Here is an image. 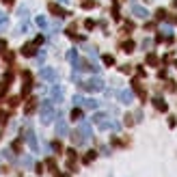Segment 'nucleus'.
<instances>
[{
  "label": "nucleus",
  "instance_id": "obj_33",
  "mask_svg": "<svg viewBox=\"0 0 177 177\" xmlns=\"http://www.w3.org/2000/svg\"><path fill=\"white\" fill-rule=\"evenodd\" d=\"M67 158L69 160H76V149H67Z\"/></svg>",
  "mask_w": 177,
  "mask_h": 177
},
{
  "label": "nucleus",
  "instance_id": "obj_29",
  "mask_svg": "<svg viewBox=\"0 0 177 177\" xmlns=\"http://www.w3.org/2000/svg\"><path fill=\"white\" fill-rule=\"evenodd\" d=\"M52 149L56 151V154H61V151H63V147H61V143H58V140H54V143H52Z\"/></svg>",
  "mask_w": 177,
  "mask_h": 177
},
{
  "label": "nucleus",
  "instance_id": "obj_6",
  "mask_svg": "<svg viewBox=\"0 0 177 177\" xmlns=\"http://www.w3.org/2000/svg\"><path fill=\"white\" fill-rule=\"evenodd\" d=\"M48 11L52 13V15H56V17H65V15H67V11H65V9H61L56 2H48Z\"/></svg>",
  "mask_w": 177,
  "mask_h": 177
},
{
  "label": "nucleus",
  "instance_id": "obj_4",
  "mask_svg": "<svg viewBox=\"0 0 177 177\" xmlns=\"http://www.w3.org/2000/svg\"><path fill=\"white\" fill-rule=\"evenodd\" d=\"M78 132H80V136H82L84 140H89V138L93 136V132H91V125H89V121H80V125H78Z\"/></svg>",
  "mask_w": 177,
  "mask_h": 177
},
{
  "label": "nucleus",
  "instance_id": "obj_26",
  "mask_svg": "<svg viewBox=\"0 0 177 177\" xmlns=\"http://www.w3.org/2000/svg\"><path fill=\"white\" fill-rule=\"evenodd\" d=\"M67 58L76 63V61H78V52H76V50H69V52H67Z\"/></svg>",
  "mask_w": 177,
  "mask_h": 177
},
{
  "label": "nucleus",
  "instance_id": "obj_34",
  "mask_svg": "<svg viewBox=\"0 0 177 177\" xmlns=\"http://www.w3.org/2000/svg\"><path fill=\"white\" fill-rule=\"evenodd\" d=\"M35 173H37V175H41V173H43V164H41V162H39V164H35Z\"/></svg>",
  "mask_w": 177,
  "mask_h": 177
},
{
  "label": "nucleus",
  "instance_id": "obj_41",
  "mask_svg": "<svg viewBox=\"0 0 177 177\" xmlns=\"http://www.w3.org/2000/svg\"><path fill=\"white\" fill-rule=\"evenodd\" d=\"M166 84H168V91H175V82H173V80H168Z\"/></svg>",
  "mask_w": 177,
  "mask_h": 177
},
{
  "label": "nucleus",
  "instance_id": "obj_40",
  "mask_svg": "<svg viewBox=\"0 0 177 177\" xmlns=\"http://www.w3.org/2000/svg\"><path fill=\"white\" fill-rule=\"evenodd\" d=\"M39 43H43V35H39V37L35 39V45H39Z\"/></svg>",
  "mask_w": 177,
  "mask_h": 177
},
{
  "label": "nucleus",
  "instance_id": "obj_35",
  "mask_svg": "<svg viewBox=\"0 0 177 177\" xmlns=\"http://www.w3.org/2000/svg\"><path fill=\"white\" fill-rule=\"evenodd\" d=\"M84 26L91 30V28H95V22H93V19H87V22H84Z\"/></svg>",
  "mask_w": 177,
  "mask_h": 177
},
{
  "label": "nucleus",
  "instance_id": "obj_2",
  "mask_svg": "<svg viewBox=\"0 0 177 177\" xmlns=\"http://www.w3.org/2000/svg\"><path fill=\"white\" fill-rule=\"evenodd\" d=\"M80 87H82L84 91H91V93H93V91H102V89H104V82L99 80V78H91L89 82H80Z\"/></svg>",
  "mask_w": 177,
  "mask_h": 177
},
{
  "label": "nucleus",
  "instance_id": "obj_10",
  "mask_svg": "<svg viewBox=\"0 0 177 177\" xmlns=\"http://www.w3.org/2000/svg\"><path fill=\"white\" fill-rule=\"evenodd\" d=\"M35 108H37V99H35V97H30L28 102H26V106H24V115H33V112H35Z\"/></svg>",
  "mask_w": 177,
  "mask_h": 177
},
{
  "label": "nucleus",
  "instance_id": "obj_11",
  "mask_svg": "<svg viewBox=\"0 0 177 177\" xmlns=\"http://www.w3.org/2000/svg\"><path fill=\"white\" fill-rule=\"evenodd\" d=\"M134 48H136V43L132 41V39H128V41H121V50L125 54H130V52H134Z\"/></svg>",
  "mask_w": 177,
  "mask_h": 177
},
{
  "label": "nucleus",
  "instance_id": "obj_32",
  "mask_svg": "<svg viewBox=\"0 0 177 177\" xmlns=\"http://www.w3.org/2000/svg\"><path fill=\"white\" fill-rule=\"evenodd\" d=\"M121 71L123 73H132V65H121Z\"/></svg>",
  "mask_w": 177,
  "mask_h": 177
},
{
  "label": "nucleus",
  "instance_id": "obj_38",
  "mask_svg": "<svg viewBox=\"0 0 177 177\" xmlns=\"http://www.w3.org/2000/svg\"><path fill=\"white\" fill-rule=\"evenodd\" d=\"M7 119H9V115H7V112H2V115H0V123H2V125L7 123Z\"/></svg>",
  "mask_w": 177,
  "mask_h": 177
},
{
  "label": "nucleus",
  "instance_id": "obj_46",
  "mask_svg": "<svg viewBox=\"0 0 177 177\" xmlns=\"http://www.w3.org/2000/svg\"><path fill=\"white\" fill-rule=\"evenodd\" d=\"M175 22H177V17H175Z\"/></svg>",
  "mask_w": 177,
  "mask_h": 177
},
{
  "label": "nucleus",
  "instance_id": "obj_42",
  "mask_svg": "<svg viewBox=\"0 0 177 177\" xmlns=\"http://www.w3.org/2000/svg\"><path fill=\"white\" fill-rule=\"evenodd\" d=\"M5 48H7V41H5V39H0V50H5Z\"/></svg>",
  "mask_w": 177,
  "mask_h": 177
},
{
  "label": "nucleus",
  "instance_id": "obj_8",
  "mask_svg": "<svg viewBox=\"0 0 177 177\" xmlns=\"http://www.w3.org/2000/svg\"><path fill=\"white\" fill-rule=\"evenodd\" d=\"M67 134H69V130H67V123H65V121L58 117V121H56V136H61V138H63V136H67Z\"/></svg>",
  "mask_w": 177,
  "mask_h": 177
},
{
  "label": "nucleus",
  "instance_id": "obj_28",
  "mask_svg": "<svg viewBox=\"0 0 177 177\" xmlns=\"http://www.w3.org/2000/svg\"><path fill=\"white\" fill-rule=\"evenodd\" d=\"M123 30H125V33L134 30V22H125V24H123Z\"/></svg>",
  "mask_w": 177,
  "mask_h": 177
},
{
  "label": "nucleus",
  "instance_id": "obj_7",
  "mask_svg": "<svg viewBox=\"0 0 177 177\" xmlns=\"http://www.w3.org/2000/svg\"><path fill=\"white\" fill-rule=\"evenodd\" d=\"M117 97H119V102L121 104H132V91H128V89H123V91H119L117 93Z\"/></svg>",
  "mask_w": 177,
  "mask_h": 177
},
{
  "label": "nucleus",
  "instance_id": "obj_44",
  "mask_svg": "<svg viewBox=\"0 0 177 177\" xmlns=\"http://www.w3.org/2000/svg\"><path fill=\"white\" fill-rule=\"evenodd\" d=\"M173 7H177V0H173Z\"/></svg>",
  "mask_w": 177,
  "mask_h": 177
},
{
  "label": "nucleus",
  "instance_id": "obj_20",
  "mask_svg": "<svg viewBox=\"0 0 177 177\" xmlns=\"http://www.w3.org/2000/svg\"><path fill=\"white\" fill-rule=\"evenodd\" d=\"M71 140H73L76 145H82V143H87V140L80 136V132H73V134H71Z\"/></svg>",
  "mask_w": 177,
  "mask_h": 177
},
{
  "label": "nucleus",
  "instance_id": "obj_3",
  "mask_svg": "<svg viewBox=\"0 0 177 177\" xmlns=\"http://www.w3.org/2000/svg\"><path fill=\"white\" fill-rule=\"evenodd\" d=\"M39 73H41V78L48 80V82H56V80H58V71L52 69V67H41Z\"/></svg>",
  "mask_w": 177,
  "mask_h": 177
},
{
  "label": "nucleus",
  "instance_id": "obj_45",
  "mask_svg": "<svg viewBox=\"0 0 177 177\" xmlns=\"http://www.w3.org/2000/svg\"><path fill=\"white\" fill-rule=\"evenodd\" d=\"M175 69H177V63H175Z\"/></svg>",
  "mask_w": 177,
  "mask_h": 177
},
{
  "label": "nucleus",
  "instance_id": "obj_25",
  "mask_svg": "<svg viewBox=\"0 0 177 177\" xmlns=\"http://www.w3.org/2000/svg\"><path fill=\"white\" fill-rule=\"evenodd\" d=\"M26 30H28V24H26V22H22V24H19V28H17V33H15V35H24V33H26Z\"/></svg>",
  "mask_w": 177,
  "mask_h": 177
},
{
  "label": "nucleus",
  "instance_id": "obj_9",
  "mask_svg": "<svg viewBox=\"0 0 177 177\" xmlns=\"http://www.w3.org/2000/svg\"><path fill=\"white\" fill-rule=\"evenodd\" d=\"M154 108H156L158 112H166V110H168V104L164 102L162 97H154Z\"/></svg>",
  "mask_w": 177,
  "mask_h": 177
},
{
  "label": "nucleus",
  "instance_id": "obj_22",
  "mask_svg": "<svg viewBox=\"0 0 177 177\" xmlns=\"http://www.w3.org/2000/svg\"><path fill=\"white\" fill-rule=\"evenodd\" d=\"M84 106H87V108H97L99 102H97V99H84Z\"/></svg>",
  "mask_w": 177,
  "mask_h": 177
},
{
  "label": "nucleus",
  "instance_id": "obj_23",
  "mask_svg": "<svg viewBox=\"0 0 177 177\" xmlns=\"http://www.w3.org/2000/svg\"><path fill=\"white\" fill-rule=\"evenodd\" d=\"M37 26H39V28H48V19H45L43 15L37 17Z\"/></svg>",
  "mask_w": 177,
  "mask_h": 177
},
{
  "label": "nucleus",
  "instance_id": "obj_12",
  "mask_svg": "<svg viewBox=\"0 0 177 177\" xmlns=\"http://www.w3.org/2000/svg\"><path fill=\"white\" fill-rule=\"evenodd\" d=\"M35 43H26V45H22V56H35Z\"/></svg>",
  "mask_w": 177,
  "mask_h": 177
},
{
  "label": "nucleus",
  "instance_id": "obj_43",
  "mask_svg": "<svg viewBox=\"0 0 177 177\" xmlns=\"http://www.w3.org/2000/svg\"><path fill=\"white\" fill-rule=\"evenodd\" d=\"M2 2H5V5H7V7H11V5H13V2H15V0H2Z\"/></svg>",
  "mask_w": 177,
  "mask_h": 177
},
{
  "label": "nucleus",
  "instance_id": "obj_39",
  "mask_svg": "<svg viewBox=\"0 0 177 177\" xmlns=\"http://www.w3.org/2000/svg\"><path fill=\"white\" fill-rule=\"evenodd\" d=\"M82 7H84V9H91V7H95V2H93V0H87Z\"/></svg>",
  "mask_w": 177,
  "mask_h": 177
},
{
  "label": "nucleus",
  "instance_id": "obj_13",
  "mask_svg": "<svg viewBox=\"0 0 177 177\" xmlns=\"http://www.w3.org/2000/svg\"><path fill=\"white\" fill-rule=\"evenodd\" d=\"M132 89H134V91L138 93V97L143 99V102H145V99H147V91H145V89L140 87V82H136V80H134V82H132Z\"/></svg>",
  "mask_w": 177,
  "mask_h": 177
},
{
  "label": "nucleus",
  "instance_id": "obj_17",
  "mask_svg": "<svg viewBox=\"0 0 177 177\" xmlns=\"http://www.w3.org/2000/svg\"><path fill=\"white\" fill-rule=\"evenodd\" d=\"M168 17V11L164 9V7H160L158 11H156V19H166Z\"/></svg>",
  "mask_w": 177,
  "mask_h": 177
},
{
  "label": "nucleus",
  "instance_id": "obj_24",
  "mask_svg": "<svg viewBox=\"0 0 177 177\" xmlns=\"http://www.w3.org/2000/svg\"><path fill=\"white\" fill-rule=\"evenodd\" d=\"M95 156H97V151H89V154L84 156V162H87V164H91V162L95 160Z\"/></svg>",
  "mask_w": 177,
  "mask_h": 177
},
{
  "label": "nucleus",
  "instance_id": "obj_37",
  "mask_svg": "<svg viewBox=\"0 0 177 177\" xmlns=\"http://www.w3.org/2000/svg\"><path fill=\"white\" fill-rule=\"evenodd\" d=\"M134 123V119H132V115H125V125H132Z\"/></svg>",
  "mask_w": 177,
  "mask_h": 177
},
{
  "label": "nucleus",
  "instance_id": "obj_31",
  "mask_svg": "<svg viewBox=\"0 0 177 177\" xmlns=\"http://www.w3.org/2000/svg\"><path fill=\"white\" fill-rule=\"evenodd\" d=\"M22 164H24V166H33V158H30V156H26V158L22 160Z\"/></svg>",
  "mask_w": 177,
  "mask_h": 177
},
{
  "label": "nucleus",
  "instance_id": "obj_14",
  "mask_svg": "<svg viewBox=\"0 0 177 177\" xmlns=\"http://www.w3.org/2000/svg\"><path fill=\"white\" fill-rule=\"evenodd\" d=\"M132 13H134L136 17H140V19H145V17L149 15V13H147V11L140 7V5H132Z\"/></svg>",
  "mask_w": 177,
  "mask_h": 177
},
{
  "label": "nucleus",
  "instance_id": "obj_16",
  "mask_svg": "<svg viewBox=\"0 0 177 177\" xmlns=\"http://www.w3.org/2000/svg\"><path fill=\"white\" fill-rule=\"evenodd\" d=\"M52 97H54V102H61V99H63V89L61 87H54L52 89Z\"/></svg>",
  "mask_w": 177,
  "mask_h": 177
},
{
  "label": "nucleus",
  "instance_id": "obj_19",
  "mask_svg": "<svg viewBox=\"0 0 177 177\" xmlns=\"http://www.w3.org/2000/svg\"><path fill=\"white\" fill-rule=\"evenodd\" d=\"M71 121H82V110L80 108H73L71 110Z\"/></svg>",
  "mask_w": 177,
  "mask_h": 177
},
{
  "label": "nucleus",
  "instance_id": "obj_15",
  "mask_svg": "<svg viewBox=\"0 0 177 177\" xmlns=\"http://www.w3.org/2000/svg\"><path fill=\"white\" fill-rule=\"evenodd\" d=\"M145 61H147V65H151V67H158V63H160V58H158V54H154V52H149Z\"/></svg>",
  "mask_w": 177,
  "mask_h": 177
},
{
  "label": "nucleus",
  "instance_id": "obj_30",
  "mask_svg": "<svg viewBox=\"0 0 177 177\" xmlns=\"http://www.w3.org/2000/svg\"><path fill=\"white\" fill-rule=\"evenodd\" d=\"M11 147H13V151H19V149H22V138H17V140H15Z\"/></svg>",
  "mask_w": 177,
  "mask_h": 177
},
{
  "label": "nucleus",
  "instance_id": "obj_5",
  "mask_svg": "<svg viewBox=\"0 0 177 177\" xmlns=\"http://www.w3.org/2000/svg\"><path fill=\"white\" fill-rule=\"evenodd\" d=\"M24 138H26V143H28V147H30L33 151H37V149H39V145H37V136H35V132H33L30 128L26 130V134H24Z\"/></svg>",
  "mask_w": 177,
  "mask_h": 177
},
{
  "label": "nucleus",
  "instance_id": "obj_47",
  "mask_svg": "<svg viewBox=\"0 0 177 177\" xmlns=\"http://www.w3.org/2000/svg\"><path fill=\"white\" fill-rule=\"evenodd\" d=\"M0 136H2V134H0Z\"/></svg>",
  "mask_w": 177,
  "mask_h": 177
},
{
  "label": "nucleus",
  "instance_id": "obj_1",
  "mask_svg": "<svg viewBox=\"0 0 177 177\" xmlns=\"http://www.w3.org/2000/svg\"><path fill=\"white\" fill-rule=\"evenodd\" d=\"M54 99H45V102H41V112H39V117H41V123L43 125H48V123H52V119H54Z\"/></svg>",
  "mask_w": 177,
  "mask_h": 177
},
{
  "label": "nucleus",
  "instance_id": "obj_36",
  "mask_svg": "<svg viewBox=\"0 0 177 177\" xmlns=\"http://www.w3.org/2000/svg\"><path fill=\"white\" fill-rule=\"evenodd\" d=\"M82 102H84V99H82L80 95H73V104H76V106H78V104H82Z\"/></svg>",
  "mask_w": 177,
  "mask_h": 177
},
{
  "label": "nucleus",
  "instance_id": "obj_27",
  "mask_svg": "<svg viewBox=\"0 0 177 177\" xmlns=\"http://www.w3.org/2000/svg\"><path fill=\"white\" fill-rule=\"evenodd\" d=\"M104 117H106V115H104V112H95V115H93V123H95V125H97V123H99V121H102V119H104Z\"/></svg>",
  "mask_w": 177,
  "mask_h": 177
},
{
  "label": "nucleus",
  "instance_id": "obj_21",
  "mask_svg": "<svg viewBox=\"0 0 177 177\" xmlns=\"http://www.w3.org/2000/svg\"><path fill=\"white\" fill-rule=\"evenodd\" d=\"M7 22H9V19H7V15H5L2 11H0V33H2V30L7 28Z\"/></svg>",
  "mask_w": 177,
  "mask_h": 177
},
{
  "label": "nucleus",
  "instance_id": "obj_18",
  "mask_svg": "<svg viewBox=\"0 0 177 177\" xmlns=\"http://www.w3.org/2000/svg\"><path fill=\"white\" fill-rule=\"evenodd\" d=\"M102 61H104V65H106V67H112V65H115V56H112V54H104V56H102Z\"/></svg>",
  "mask_w": 177,
  "mask_h": 177
}]
</instances>
